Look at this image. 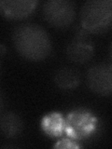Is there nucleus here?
<instances>
[{
	"label": "nucleus",
	"mask_w": 112,
	"mask_h": 149,
	"mask_svg": "<svg viewBox=\"0 0 112 149\" xmlns=\"http://www.w3.org/2000/svg\"><path fill=\"white\" fill-rule=\"evenodd\" d=\"M90 88L98 94L108 95L112 91V67L110 63H100L90 68L87 74Z\"/></svg>",
	"instance_id": "5"
},
{
	"label": "nucleus",
	"mask_w": 112,
	"mask_h": 149,
	"mask_svg": "<svg viewBox=\"0 0 112 149\" xmlns=\"http://www.w3.org/2000/svg\"><path fill=\"white\" fill-rule=\"evenodd\" d=\"M65 120L62 115L58 113H51L46 116L42 120V128L51 136H58L64 130Z\"/></svg>",
	"instance_id": "9"
},
{
	"label": "nucleus",
	"mask_w": 112,
	"mask_h": 149,
	"mask_svg": "<svg viewBox=\"0 0 112 149\" xmlns=\"http://www.w3.org/2000/svg\"><path fill=\"white\" fill-rule=\"evenodd\" d=\"M0 128L7 137H13L21 132L22 122L19 116L13 113H8L0 120Z\"/></svg>",
	"instance_id": "10"
},
{
	"label": "nucleus",
	"mask_w": 112,
	"mask_h": 149,
	"mask_svg": "<svg viewBox=\"0 0 112 149\" xmlns=\"http://www.w3.org/2000/svg\"><path fill=\"white\" fill-rule=\"evenodd\" d=\"M43 14L50 24L57 27H65L74 21L75 7L67 0H50L43 7Z\"/></svg>",
	"instance_id": "4"
},
{
	"label": "nucleus",
	"mask_w": 112,
	"mask_h": 149,
	"mask_svg": "<svg viewBox=\"0 0 112 149\" xmlns=\"http://www.w3.org/2000/svg\"><path fill=\"white\" fill-rule=\"evenodd\" d=\"M112 18V2L110 0H90L83 5L80 21L84 29L98 32L105 30L110 24Z\"/></svg>",
	"instance_id": "2"
},
{
	"label": "nucleus",
	"mask_w": 112,
	"mask_h": 149,
	"mask_svg": "<svg viewBox=\"0 0 112 149\" xmlns=\"http://www.w3.org/2000/svg\"><path fill=\"white\" fill-rule=\"evenodd\" d=\"M66 53L68 58L75 63H86L93 56L92 43L85 36L79 35L68 44Z\"/></svg>",
	"instance_id": "6"
},
{
	"label": "nucleus",
	"mask_w": 112,
	"mask_h": 149,
	"mask_svg": "<svg viewBox=\"0 0 112 149\" xmlns=\"http://www.w3.org/2000/svg\"><path fill=\"white\" fill-rule=\"evenodd\" d=\"M55 148L60 147V148H75V147H78L77 144H75L73 142L69 141V140H63V141L58 142L54 146Z\"/></svg>",
	"instance_id": "11"
},
{
	"label": "nucleus",
	"mask_w": 112,
	"mask_h": 149,
	"mask_svg": "<svg viewBox=\"0 0 112 149\" xmlns=\"http://www.w3.org/2000/svg\"><path fill=\"white\" fill-rule=\"evenodd\" d=\"M54 81L59 88L64 90H71L79 84L80 74L74 68L63 67L56 72Z\"/></svg>",
	"instance_id": "8"
},
{
	"label": "nucleus",
	"mask_w": 112,
	"mask_h": 149,
	"mask_svg": "<svg viewBox=\"0 0 112 149\" xmlns=\"http://www.w3.org/2000/svg\"><path fill=\"white\" fill-rule=\"evenodd\" d=\"M96 118L91 112L79 109L71 112L65 120L64 130L73 139H84L95 128Z\"/></svg>",
	"instance_id": "3"
},
{
	"label": "nucleus",
	"mask_w": 112,
	"mask_h": 149,
	"mask_svg": "<svg viewBox=\"0 0 112 149\" xmlns=\"http://www.w3.org/2000/svg\"><path fill=\"white\" fill-rule=\"evenodd\" d=\"M36 5L35 0H3L0 1V12L12 19L28 16Z\"/></svg>",
	"instance_id": "7"
},
{
	"label": "nucleus",
	"mask_w": 112,
	"mask_h": 149,
	"mask_svg": "<svg viewBox=\"0 0 112 149\" xmlns=\"http://www.w3.org/2000/svg\"><path fill=\"white\" fill-rule=\"evenodd\" d=\"M13 41L20 54L29 60H42L50 52L49 35L39 25L23 24L17 27Z\"/></svg>",
	"instance_id": "1"
},
{
	"label": "nucleus",
	"mask_w": 112,
	"mask_h": 149,
	"mask_svg": "<svg viewBox=\"0 0 112 149\" xmlns=\"http://www.w3.org/2000/svg\"><path fill=\"white\" fill-rule=\"evenodd\" d=\"M5 51H6V49H5V47L3 45H0V63H1V59L3 57L4 53H5Z\"/></svg>",
	"instance_id": "12"
}]
</instances>
